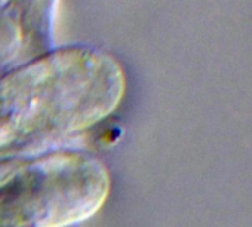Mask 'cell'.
Here are the masks:
<instances>
[{"label": "cell", "instance_id": "2", "mask_svg": "<svg viewBox=\"0 0 252 227\" xmlns=\"http://www.w3.org/2000/svg\"><path fill=\"white\" fill-rule=\"evenodd\" d=\"M8 195L5 223L14 227H65L79 223L105 200L108 175L80 153H63L37 162Z\"/></svg>", "mask_w": 252, "mask_h": 227}, {"label": "cell", "instance_id": "1", "mask_svg": "<svg viewBox=\"0 0 252 227\" xmlns=\"http://www.w3.org/2000/svg\"><path fill=\"white\" fill-rule=\"evenodd\" d=\"M51 63L0 89V149L39 147L91 127L117 101L107 68Z\"/></svg>", "mask_w": 252, "mask_h": 227}]
</instances>
